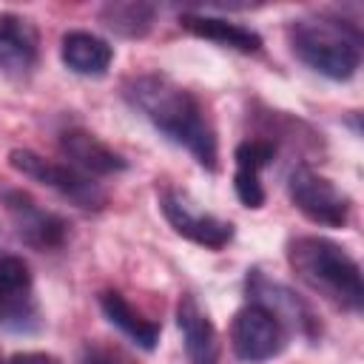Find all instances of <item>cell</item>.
I'll return each instance as SVG.
<instances>
[{
    "mask_svg": "<svg viewBox=\"0 0 364 364\" xmlns=\"http://www.w3.org/2000/svg\"><path fill=\"white\" fill-rule=\"evenodd\" d=\"M122 94L165 139L182 145L205 171H216V131L193 91L165 74H142L128 80Z\"/></svg>",
    "mask_w": 364,
    "mask_h": 364,
    "instance_id": "cell-1",
    "label": "cell"
},
{
    "mask_svg": "<svg viewBox=\"0 0 364 364\" xmlns=\"http://www.w3.org/2000/svg\"><path fill=\"white\" fill-rule=\"evenodd\" d=\"M293 273L338 310L358 313L364 304V282L358 262L324 236H296L287 245Z\"/></svg>",
    "mask_w": 364,
    "mask_h": 364,
    "instance_id": "cell-2",
    "label": "cell"
},
{
    "mask_svg": "<svg viewBox=\"0 0 364 364\" xmlns=\"http://www.w3.org/2000/svg\"><path fill=\"white\" fill-rule=\"evenodd\" d=\"M290 51L327 80H350L361 63V31L330 14L299 17L287 28Z\"/></svg>",
    "mask_w": 364,
    "mask_h": 364,
    "instance_id": "cell-3",
    "label": "cell"
},
{
    "mask_svg": "<svg viewBox=\"0 0 364 364\" xmlns=\"http://www.w3.org/2000/svg\"><path fill=\"white\" fill-rule=\"evenodd\" d=\"M9 165L17 173H23V176L57 191L60 196L71 199L77 208L100 210L108 202L105 191L91 176H85L82 171L71 168L68 162H54V159H46V156H40V154H34L28 148H14V151H9Z\"/></svg>",
    "mask_w": 364,
    "mask_h": 364,
    "instance_id": "cell-4",
    "label": "cell"
},
{
    "mask_svg": "<svg viewBox=\"0 0 364 364\" xmlns=\"http://www.w3.org/2000/svg\"><path fill=\"white\" fill-rule=\"evenodd\" d=\"M287 196L299 213L324 228H344L350 219V196L327 176L307 165H296L287 176Z\"/></svg>",
    "mask_w": 364,
    "mask_h": 364,
    "instance_id": "cell-5",
    "label": "cell"
},
{
    "mask_svg": "<svg viewBox=\"0 0 364 364\" xmlns=\"http://www.w3.org/2000/svg\"><path fill=\"white\" fill-rule=\"evenodd\" d=\"M230 347L239 361L245 364H262L287 347V327L279 321L276 313H270L264 304H245L230 324Z\"/></svg>",
    "mask_w": 364,
    "mask_h": 364,
    "instance_id": "cell-6",
    "label": "cell"
},
{
    "mask_svg": "<svg viewBox=\"0 0 364 364\" xmlns=\"http://www.w3.org/2000/svg\"><path fill=\"white\" fill-rule=\"evenodd\" d=\"M0 327L23 336L43 327L31 270L14 253H0Z\"/></svg>",
    "mask_w": 364,
    "mask_h": 364,
    "instance_id": "cell-7",
    "label": "cell"
},
{
    "mask_svg": "<svg viewBox=\"0 0 364 364\" xmlns=\"http://www.w3.org/2000/svg\"><path fill=\"white\" fill-rule=\"evenodd\" d=\"M159 208H162L168 225L182 239H188L193 245H202L208 250H222L233 239V225L213 216V213H205L202 208H196V202L185 191H176V188L165 185L159 191Z\"/></svg>",
    "mask_w": 364,
    "mask_h": 364,
    "instance_id": "cell-8",
    "label": "cell"
},
{
    "mask_svg": "<svg viewBox=\"0 0 364 364\" xmlns=\"http://www.w3.org/2000/svg\"><path fill=\"white\" fill-rule=\"evenodd\" d=\"M3 199V208L17 230V236L34 247V250H60L68 239V225L63 216L40 208L26 191H17V188H3L0 193Z\"/></svg>",
    "mask_w": 364,
    "mask_h": 364,
    "instance_id": "cell-9",
    "label": "cell"
},
{
    "mask_svg": "<svg viewBox=\"0 0 364 364\" xmlns=\"http://www.w3.org/2000/svg\"><path fill=\"white\" fill-rule=\"evenodd\" d=\"M57 142L68 165L82 171L85 176H111L128 168L122 154H117L111 145H105L100 136H94L85 128H65Z\"/></svg>",
    "mask_w": 364,
    "mask_h": 364,
    "instance_id": "cell-10",
    "label": "cell"
},
{
    "mask_svg": "<svg viewBox=\"0 0 364 364\" xmlns=\"http://www.w3.org/2000/svg\"><path fill=\"white\" fill-rule=\"evenodd\" d=\"M247 293L253 296L256 304H264L270 313H276L284 327H296V330L304 333L307 338L316 336L318 318H316V316L310 313V307H307L293 290H287L284 284L270 282L267 276H262L259 270H253V273L247 276Z\"/></svg>",
    "mask_w": 364,
    "mask_h": 364,
    "instance_id": "cell-11",
    "label": "cell"
},
{
    "mask_svg": "<svg viewBox=\"0 0 364 364\" xmlns=\"http://www.w3.org/2000/svg\"><path fill=\"white\" fill-rule=\"evenodd\" d=\"M176 324L182 333L188 364H219L216 327L196 301L193 293H182L176 301Z\"/></svg>",
    "mask_w": 364,
    "mask_h": 364,
    "instance_id": "cell-12",
    "label": "cell"
},
{
    "mask_svg": "<svg viewBox=\"0 0 364 364\" xmlns=\"http://www.w3.org/2000/svg\"><path fill=\"white\" fill-rule=\"evenodd\" d=\"M37 68V31L20 14H0V71L26 80Z\"/></svg>",
    "mask_w": 364,
    "mask_h": 364,
    "instance_id": "cell-13",
    "label": "cell"
},
{
    "mask_svg": "<svg viewBox=\"0 0 364 364\" xmlns=\"http://www.w3.org/2000/svg\"><path fill=\"white\" fill-rule=\"evenodd\" d=\"M276 145L270 139H245L233 151L236 173H233V191L239 202L250 210H259L264 205V188H262V171L273 162Z\"/></svg>",
    "mask_w": 364,
    "mask_h": 364,
    "instance_id": "cell-14",
    "label": "cell"
},
{
    "mask_svg": "<svg viewBox=\"0 0 364 364\" xmlns=\"http://www.w3.org/2000/svg\"><path fill=\"white\" fill-rule=\"evenodd\" d=\"M179 26L185 31H191L193 37H202V40H210L216 46H225V48H233L239 54H256L262 48V37L242 26V23H233L222 14H202V11H185L179 17Z\"/></svg>",
    "mask_w": 364,
    "mask_h": 364,
    "instance_id": "cell-15",
    "label": "cell"
},
{
    "mask_svg": "<svg viewBox=\"0 0 364 364\" xmlns=\"http://www.w3.org/2000/svg\"><path fill=\"white\" fill-rule=\"evenodd\" d=\"M63 65L80 77H102L114 60V48L91 31H65L60 43Z\"/></svg>",
    "mask_w": 364,
    "mask_h": 364,
    "instance_id": "cell-16",
    "label": "cell"
},
{
    "mask_svg": "<svg viewBox=\"0 0 364 364\" xmlns=\"http://www.w3.org/2000/svg\"><path fill=\"white\" fill-rule=\"evenodd\" d=\"M100 310H102V316H105L122 336H128L136 347H142V350H154V347H156V341H159V324L151 321V318H145L122 293H117V290H102V293H100Z\"/></svg>",
    "mask_w": 364,
    "mask_h": 364,
    "instance_id": "cell-17",
    "label": "cell"
},
{
    "mask_svg": "<svg viewBox=\"0 0 364 364\" xmlns=\"http://www.w3.org/2000/svg\"><path fill=\"white\" fill-rule=\"evenodd\" d=\"M156 20V6L145 3V0H117V3H105L100 9V23L128 40H139L154 28Z\"/></svg>",
    "mask_w": 364,
    "mask_h": 364,
    "instance_id": "cell-18",
    "label": "cell"
},
{
    "mask_svg": "<svg viewBox=\"0 0 364 364\" xmlns=\"http://www.w3.org/2000/svg\"><path fill=\"white\" fill-rule=\"evenodd\" d=\"M77 364H134V361L122 350H117V347H108L102 341H88L80 350Z\"/></svg>",
    "mask_w": 364,
    "mask_h": 364,
    "instance_id": "cell-19",
    "label": "cell"
},
{
    "mask_svg": "<svg viewBox=\"0 0 364 364\" xmlns=\"http://www.w3.org/2000/svg\"><path fill=\"white\" fill-rule=\"evenodd\" d=\"M0 364H63V361L51 353H17V355H11Z\"/></svg>",
    "mask_w": 364,
    "mask_h": 364,
    "instance_id": "cell-20",
    "label": "cell"
}]
</instances>
